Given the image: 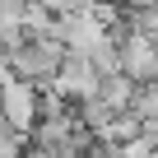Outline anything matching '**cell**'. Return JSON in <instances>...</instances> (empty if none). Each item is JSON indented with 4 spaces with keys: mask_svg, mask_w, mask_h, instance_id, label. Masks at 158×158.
Instances as JSON below:
<instances>
[{
    "mask_svg": "<svg viewBox=\"0 0 158 158\" xmlns=\"http://www.w3.org/2000/svg\"><path fill=\"white\" fill-rule=\"evenodd\" d=\"M60 60H65V42L60 37H23L10 51V74L47 89L51 79H56V70H60Z\"/></svg>",
    "mask_w": 158,
    "mask_h": 158,
    "instance_id": "cell-1",
    "label": "cell"
},
{
    "mask_svg": "<svg viewBox=\"0 0 158 158\" xmlns=\"http://www.w3.org/2000/svg\"><path fill=\"white\" fill-rule=\"evenodd\" d=\"M116 37V56H121V74H130L135 84L158 79V47L149 33H112Z\"/></svg>",
    "mask_w": 158,
    "mask_h": 158,
    "instance_id": "cell-2",
    "label": "cell"
},
{
    "mask_svg": "<svg viewBox=\"0 0 158 158\" xmlns=\"http://www.w3.org/2000/svg\"><path fill=\"white\" fill-rule=\"evenodd\" d=\"M0 112H5L10 130L28 135L33 121H37V84H28V79H19V74L0 79Z\"/></svg>",
    "mask_w": 158,
    "mask_h": 158,
    "instance_id": "cell-3",
    "label": "cell"
},
{
    "mask_svg": "<svg viewBox=\"0 0 158 158\" xmlns=\"http://www.w3.org/2000/svg\"><path fill=\"white\" fill-rule=\"evenodd\" d=\"M47 89H56L60 98L79 102V98H89V93L98 89V70L89 65L84 51H65V60H60V70H56V79H51Z\"/></svg>",
    "mask_w": 158,
    "mask_h": 158,
    "instance_id": "cell-4",
    "label": "cell"
},
{
    "mask_svg": "<svg viewBox=\"0 0 158 158\" xmlns=\"http://www.w3.org/2000/svg\"><path fill=\"white\" fill-rule=\"evenodd\" d=\"M93 93H98V98L107 102V112L116 116V112H126V107H130V93H135V79H130V74H121V70H116V74H102Z\"/></svg>",
    "mask_w": 158,
    "mask_h": 158,
    "instance_id": "cell-5",
    "label": "cell"
},
{
    "mask_svg": "<svg viewBox=\"0 0 158 158\" xmlns=\"http://www.w3.org/2000/svg\"><path fill=\"white\" fill-rule=\"evenodd\" d=\"M84 56H89V65L98 70V79H102V74H116V70H121V56H116V37L98 42V47H93V51H84Z\"/></svg>",
    "mask_w": 158,
    "mask_h": 158,
    "instance_id": "cell-6",
    "label": "cell"
},
{
    "mask_svg": "<svg viewBox=\"0 0 158 158\" xmlns=\"http://www.w3.org/2000/svg\"><path fill=\"white\" fill-rule=\"evenodd\" d=\"M23 153H28V144L19 130H0V158H23Z\"/></svg>",
    "mask_w": 158,
    "mask_h": 158,
    "instance_id": "cell-7",
    "label": "cell"
},
{
    "mask_svg": "<svg viewBox=\"0 0 158 158\" xmlns=\"http://www.w3.org/2000/svg\"><path fill=\"white\" fill-rule=\"evenodd\" d=\"M37 5H42L47 14H56V19H60V14H74V10H84L89 0H37Z\"/></svg>",
    "mask_w": 158,
    "mask_h": 158,
    "instance_id": "cell-8",
    "label": "cell"
},
{
    "mask_svg": "<svg viewBox=\"0 0 158 158\" xmlns=\"http://www.w3.org/2000/svg\"><path fill=\"white\" fill-rule=\"evenodd\" d=\"M126 5H135V10H153L158 0H126Z\"/></svg>",
    "mask_w": 158,
    "mask_h": 158,
    "instance_id": "cell-9",
    "label": "cell"
},
{
    "mask_svg": "<svg viewBox=\"0 0 158 158\" xmlns=\"http://www.w3.org/2000/svg\"><path fill=\"white\" fill-rule=\"evenodd\" d=\"M23 158H56V153H42V149H33V153H23Z\"/></svg>",
    "mask_w": 158,
    "mask_h": 158,
    "instance_id": "cell-10",
    "label": "cell"
}]
</instances>
